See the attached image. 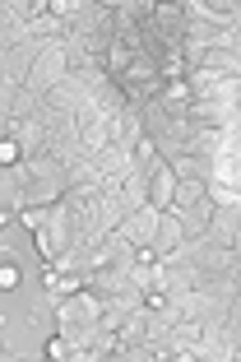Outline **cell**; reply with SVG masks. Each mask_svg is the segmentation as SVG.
Here are the masks:
<instances>
[{"label":"cell","mask_w":241,"mask_h":362,"mask_svg":"<svg viewBox=\"0 0 241 362\" xmlns=\"http://www.w3.org/2000/svg\"><path fill=\"white\" fill-rule=\"evenodd\" d=\"M47 288H52V293H74V279H47Z\"/></svg>","instance_id":"277c9868"},{"label":"cell","mask_w":241,"mask_h":362,"mask_svg":"<svg viewBox=\"0 0 241 362\" xmlns=\"http://www.w3.org/2000/svg\"><path fill=\"white\" fill-rule=\"evenodd\" d=\"M61 61H65L61 52H47L42 61H37V84H47V79H52V75H61Z\"/></svg>","instance_id":"7a4b0ae2"},{"label":"cell","mask_w":241,"mask_h":362,"mask_svg":"<svg viewBox=\"0 0 241 362\" xmlns=\"http://www.w3.org/2000/svg\"><path fill=\"white\" fill-rule=\"evenodd\" d=\"M130 233H135L139 242H144V237L153 233V214H139V223H135V228H126V237H130Z\"/></svg>","instance_id":"3957f363"},{"label":"cell","mask_w":241,"mask_h":362,"mask_svg":"<svg viewBox=\"0 0 241 362\" xmlns=\"http://www.w3.org/2000/svg\"><path fill=\"white\" fill-rule=\"evenodd\" d=\"M177 237H181V233H177V223H172V218H167V223H163V242L172 246V242H177Z\"/></svg>","instance_id":"5b68a950"},{"label":"cell","mask_w":241,"mask_h":362,"mask_svg":"<svg viewBox=\"0 0 241 362\" xmlns=\"http://www.w3.org/2000/svg\"><path fill=\"white\" fill-rule=\"evenodd\" d=\"M172 195H177V172H172V168H158V177H153V191H148V200H153V204H167Z\"/></svg>","instance_id":"6da1fadb"}]
</instances>
